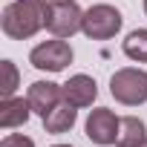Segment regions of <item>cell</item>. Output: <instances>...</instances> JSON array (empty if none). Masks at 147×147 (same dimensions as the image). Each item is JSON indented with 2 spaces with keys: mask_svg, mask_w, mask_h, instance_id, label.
Returning a JSON list of instances; mask_svg holds the SVG:
<instances>
[{
  "mask_svg": "<svg viewBox=\"0 0 147 147\" xmlns=\"http://www.w3.org/2000/svg\"><path fill=\"white\" fill-rule=\"evenodd\" d=\"M147 138V127L138 115H124L121 118V127H118V138H115V147H136Z\"/></svg>",
  "mask_w": 147,
  "mask_h": 147,
  "instance_id": "11",
  "label": "cell"
},
{
  "mask_svg": "<svg viewBox=\"0 0 147 147\" xmlns=\"http://www.w3.org/2000/svg\"><path fill=\"white\" fill-rule=\"evenodd\" d=\"M29 115H32V104H29V98H18V95H12V98H3V101H0V127H3V130L23 127V124L29 121Z\"/></svg>",
  "mask_w": 147,
  "mask_h": 147,
  "instance_id": "9",
  "label": "cell"
},
{
  "mask_svg": "<svg viewBox=\"0 0 147 147\" xmlns=\"http://www.w3.org/2000/svg\"><path fill=\"white\" fill-rule=\"evenodd\" d=\"M121 26H124V18L110 3H95V6L84 9V26H81V32L90 40H110V38H115L121 32Z\"/></svg>",
  "mask_w": 147,
  "mask_h": 147,
  "instance_id": "3",
  "label": "cell"
},
{
  "mask_svg": "<svg viewBox=\"0 0 147 147\" xmlns=\"http://www.w3.org/2000/svg\"><path fill=\"white\" fill-rule=\"evenodd\" d=\"M43 3H63V0H43Z\"/></svg>",
  "mask_w": 147,
  "mask_h": 147,
  "instance_id": "15",
  "label": "cell"
},
{
  "mask_svg": "<svg viewBox=\"0 0 147 147\" xmlns=\"http://www.w3.org/2000/svg\"><path fill=\"white\" fill-rule=\"evenodd\" d=\"M84 26V9H78L75 0H63V3H46V18L43 29L52 38H72Z\"/></svg>",
  "mask_w": 147,
  "mask_h": 147,
  "instance_id": "4",
  "label": "cell"
},
{
  "mask_svg": "<svg viewBox=\"0 0 147 147\" xmlns=\"http://www.w3.org/2000/svg\"><path fill=\"white\" fill-rule=\"evenodd\" d=\"M121 52L136 63H147V29H133L121 40Z\"/></svg>",
  "mask_w": 147,
  "mask_h": 147,
  "instance_id": "12",
  "label": "cell"
},
{
  "mask_svg": "<svg viewBox=\"0 0 147 147\" xmlns=\"http://www.w3.org/2000/svg\"><path fill=\"white\" fill-rule=\"evenodd\" d=\"M72 58H75V52H72V46L66 43V38H52V40H43L38 43L32 52H29V63L40 72H63Z\"/></svg>",
  "mask_w": 147,
  "mask_h": 147,
  "instance_id": "5",
  "label": "cell"
},
{
  "mask_svg": "<svg viewBox=\"0 0 147 147\" xmlns=\"http://www.w3.org/2000/svg\"><path fill=\"white\" fill-rule=\"evenodd\" d=\"M144 15H147V0H144Z\"/></svg>",
  "mask_w": 147,
  "mask_h": 147,
  "instance_id": "18",
  "label": "cell"
},
{
  "mask_svg": "<svg viewBox=\"0 0 147 147\" xmlns=\"http://www.w3.org/2000/svg\"><path fill=\"white\" fill-rule=\"evenodd\" d=\"M43 18H46L43 0H12L3 9L0 26H3V35L12 40H29L43 29Z\"/></svg>",
  "mask_w": 147,
  "mask_h": 147,
  "instance_id": "1",
  "label": "cell"
},
{
  "mask_svg": "<svg viewBox=\"0 0 147 147\" xmlns=\"http://www.w3.org/2000/svg\"><path fill=\"white\" fill-rule=\"evenodd\" d=\"M75 121H78V107L63 98L49 115H43V130L49 136H63V133H69L75 127Z\"/></svg>",
  "mask_w": 147,
  "mask_h": 147,
  "instance_id": "10",
  "label": "cell"
},
{
  "mask_svg": "<svg viewBox=\"0 0 147 147\" xmlns=\"http://www.w3.org/2000/svg\"><path fill=\"white\" fill-rule=\"evenodd\" d=\"M118 127H121V118H118L110 107H95V110H90V115H87V121H84L87 138H90L92 144H98V147L115 144Z\"/></svg>",
  "mask_w": 147,
  "mask_h": 147,
  "instance_id": "6",
  "label": "cell"
},
{
  "mask_svg": "<svg viewBox=\"0 0 147 147\" xmlns=\"http://www.w3.org/2000/svg\"><path fill=\"white\" fill-rule=\"evenodd\" d=\"M110 95L124 107L147 104V72L138 66H121L110 78Z\"/></svg>",
  "mask_w": 147,
  "mask_h": 147,
  "instance_id": "2",
  "label": "cell"
},
{
  "mask_svg": "<svg viewBox=\"0 0 147 147\" xmlns=\"http://www.w3.org/2000/svg\"><path fill=\"white\" fill-rule=\"evenodd\" d=\"M0 147H35V138H29L23 133H9V136H3Z\"/></svg>",
  "mask_w": 147,
  "mask_h": 147,
  "instance_id": "14",
  "label": "cell"
},
{
  "mask_svg": "<svg viewBox=\"0 0 147 147\" xmlns=\"http://www.w3.org/2000/svg\"><path fill=\"white\" fill-rule=\"evenodd\" d=\"M20 87V75H18V66H15V61H3V87H0V95L3 98H12L15 95V90Z\"/></svg>",
  "mask_w": 147,
  "mask_h": 147,
  "instance_id": "13",
  "label": "cell"
},
{
  "mask_svg": "<svg viewBox=\"0 0 147 147\" xmlns=\"http://www.w3.org/2000/svg\"><path fill=\"white\" fill-rule=\"evenodd\" d=\"M29 104H32V113L35 115H49L61 101H63V84H55V81H35L26 92Z\"/></svg>",
  "mask_w": 147,
  "mask_h": 147,
  "instance_id": "7",
  "label": "cell"
},
{
  "mask_svg": "<svg viewBox=\"0 0 147 147\" xmlns=\"http://www.w3.org/2000/svg\"><path fill=\"white\" fill-rule=\"evenodd\" d=\"M136 147H147V138H144V141H141V144H136Z\"/></svg>",
  "mask_w": 147,
  "mask_h": 147,
  "instance_id": "16",
  "label": "cell"
},
{
  "mask_svg": "<svg viewBox=\"0 0 147 147\" xmlns=\"http://www.w3.org/2000/svg\"><path fill=\"white\" fill-rule=\"evenodd\" d=\"M52 147H72V144H52Z\"/></svg>",
  "mask_w": 147,
  "mask_h": 147,
  "instance_id": "17",
  "label": "cell"
},
{
  "mask_svg": "<svg viewBox=\"0 0 147 147\" xmlns=\"http://www.w3.org/2000/svg\"><path fill=\"white\" fill-rule=\"evenodd\" d=\"M63 98L69 104H75L78 110L84 107H92V101L98 98V84L92 75H84V72H78V75H69V81L63 84Z\"/></svg>",
  "mask_w": 147,
  "mask_h": 147,
  "instance_id": "8",
  "label": "cell"
}]
</instances>
